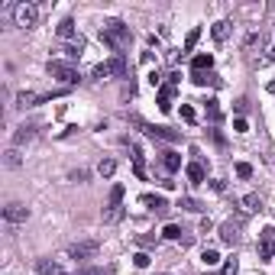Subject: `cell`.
<instances>
[{
    "mask_svg": "<svg viewBox=\"0 0 275 275\" xmlns=\"http://www.w3.org/2000/svg\"><path fill=\"white\" fill-rule=\"evenodd\" d=\"M101 39L107 42V46L113 49L117 55H123V49H130L133 32H130V26H126L123 20H104V26H101Z\"/></svg>",
    "mask_w": 275,
    "mask_h": 275,
    "instance_id": "1",
    "label": "cell"
},
{
    "mask_svg": "<svg viewBox=\"0 0 275 275\" xmlns=\"http://www.w3.org/2000/svg\"><path fill=\"white\" fill-rule=\"evenodd\" d=\"M49 75H52V78H58L62 84H78V81H81L78 68H75L71 62H49Z\"/></svg>",
    "mask_w": 275,
    "mask_h": 275,
    "instance_id": "2",
    "label": "cell"
},
{
    "mask_svg": "<svg viewBox=\"0 0 275 275\" xmlns=\"http://www.w3.org/2000/svg\"><path fill=\"white\" fill-rule=\"evenodd\" d=\"M133 123L139 126L146 136H152V139H159V142H178L181 139L178 130H168V126H152V123H142V120H133Z\"/></svg>",
    "mask_w": 275,
    "mask_h": 275,
    "instance_id": "3",
    "label": "cell"
},
{
    "mask_svg": "<svg viewBox=\"0 0 275 275\" xmlns=\"http://www.w3.org/2000/svg\"><path fill=\"white\" fill-rule=\"evenodd\" d=\"M36 20H39V10L32 7V3H16L13 7V23L20 26V29H32Z\"/></svg>",
    "mask_w": 275,
    "mask_h": 275,
    "instance_id": "4",
    "label": "cell"
},
{
    "mask_svg": "<svg viewBox=\"0 0 275 275\" xmlns=\"http://www.w3.org/2000/svg\"><path fill=\"white\" fill-rule=\"evenodd\" d=\"M126 71V62H123V55H117V58H110V62L97 65L94 68V78H110V75H123Z\"/></svg>",
    "mask_w": 275,
    "mask_h": 275,
    "instance_id": "5",
    "label": "cell"
},
{
    "mask_svg": "<svg viewBox=\"0 0 275 275\" xmlns=\"http://www.w3.org/2000/svg\"><path fill=\"white\" fill-rule=\"evenodd\" d=\"M272 256H275V230L266 227V230H262V236H259V259L269 262Z\"/></svg>",
    "mask_w": 275,
    "mask_h": 275,
    "instance_id": "6",
    "label": "cell"
},
{
    "mask_svg": "<svg viewBox=\"0 0 275 275\" xmlns=\"http://www.w3.org/2000/svg\"><path fill=\"white\" fill-rule=\"evenodd\" d=\"M97 249H101V246L94 243V240H91V243H75V246H68V256L71 259H78V262H84V259H91V256H97Z\"/></svg>",
    "mask_w": 275,
    "mask_h": 275,
    "instance_id": "7",
    "label": "cell"
},
{
    "mask_svg": "<svg viewBox=\"0 0 275 275\" xmlns=\"http://www.w3.org/2000/svg\"><path fill=\"white\" fill-rule=\"evenodd\" d=\"M26 217H29V207H23V204H7L3 207V220H7L10 227H13V223H26Z\"/></svg>",
    "mask_w": 275,
    "mask_h": 275,
    "instance_id": "8",
    "label": "cell"
},
{
    "mask_svg": "<svg viewBox=\"0 0 275 275\" xmlns=\"http://www.w3.org/2000/svg\"><path fill=\"white\" fill-rule=\"evenodd\" d=\"M36 272L39 275H65V266L55 262V259H39L36 262Z\"/></svg>",
    "mask_w": 275,
    "mask_h": 275,
    "instance_id": "9",
    "label": "cell"
},
{
    "mask_svg": "<svg viewBox=\"0 0 275 275\" xmlns=\"http://www.w3.org/2000/svg\"><path fill=\"white\" fill-rule=\"evenodd\" d=\"M39 101H49V94H36V91H20V94H16V104H20V107H36Z\"/></svg>",
    "mask_w": 275,
    "mask_h": 275,
    "instance_id": "10",
    "label": "cell"
},
{
    "mask_svg": "<svg viewBox=\"0 0 275 275\" xmlns=\"http://www.w3.org/2000/svg\"><path fill=\"white\" fill-rule=\"evenodd\" d=\"M142 204L149 207V211H156V214H165V211H168V201H165V197H159V194H142Z\"/></svg>",
    "mask_w": 275,
    "mask_h": 275,
    "instance_id": "11",
    "label": "cell"
},
{
    "mask_svg": "<svg viewBox=\"0 0 275 275\" xmlns=\"http://www.w3.org/2000/svg\"><path fill=\"white\" fill-rule=\"evenodd\" d=\"M191 81H194L197 87H204V84H214V87H220V78L214 75V71H194V75H191Z\"/></svg>",
    "mask_w": 275,
    "mask_h": 275,
    "instance_id": "12",
    "label": "cell"
},
{
    "mask_svg": "<svg viewBox=\"0 0 275 275\" xmlns=\"http://www.w3.org/2000/svg\"><path fill=\"white\" fill-rule=\"evenodd\" d=\"M172 94H175L172 84H162V87H159V110H165V113L172 110Z\"/></svg>",
    "mask_w": 275,
    "mask_h": 275,
    "instance_id": "13",
    "label": "cell"
},
{
    "mask_svg": "<svg viewBox=\"0 0 275 275\" xmlns=\"http://www.w3.org/2000/svg\"><path fill=\"white\" fill-rule=\"evenodd\" d=\"M130 142V139H126ZM130 152H133V168H136V178H146V168H142V149L136 142H130Z\"/></svg>",
    "mask_w": 275,
    "mask_h": 275,
    "instance_id": "14",
    "label": "cell"
},
{
    "mask_svg": "<svg viewBox=\"0 0 275 275\" xmlns=\"http://www.w3.org/2000/svg\"><path fill=\"white\" fill-rule=\"evenodd\" d=\"M220 240H223L227 246H233L236 240H240V230H236V223H223V227H220Z\"/></svg>",
    "mask_w": 275,
    "mask_h": 275,
    "instance_id": "15",
    "label": "cell"
},
{
    "mask_svg": "<svg viewBox=\"0 0 275 275\" xmlns=\"http://www.w3.org/2000/svg\"><path fill=\"white\" fill-rule=\"evenodd\" d=\"M185 172H188V181H191V185H201V181H204V165H201V162H191Z\"/></svg>",
    "mask_w": 275,
    "mask_h": 275,
    "instance_id": "16",
    "label": "cell"
},
{
    "mask_svg": "<svg viewBox=\"0 0 275 275\" xmlns=\"http://www.w3.org/2000/svg\"><path fill=\"white\" fill-rule=\"evenodd\" d=\"M240 207H243V214H256L262 207V201H259V194H246L243 201H240Z\"/></svg>",
    "mask_w": 275,
    "mask_h": 275,
    "instance_id": "17",
    "label": "cell"
},
{
    "mask_svg": "<svg viewBox=\"0 0 275 275\" xmlns=\"http://www.w3.org/2000/svg\"><path fill=\"white\" fill-rule=\"evenodd\" d=\"M185 230L178 227V223H165V230H162V236L165 240H181V243H188V236H181Z\"/></svg>",
    "mask_w": 275,
    "mask_h": 275,
    "instance_id": "18",
    "label": "cell"
},
{
    "mask_svg": "<svg viewBox=\"0 0 275 275\" xmlns=\"http://www.w3.org/2000/svg\"><path fill=\"white\" fill-rule=\"evenodd\" d=\"M162 165H165V172H178V168H181V156H178V152H165Z\"/></svg>",
    "mask_w": 275,
    "mask_h": 275,
    "instance_id": "19",
    "label": "cell"
},
{
    "mask_svg": "<svg viewBox=\"0 0 275 275\" xmlns=\"http://www.w3.org/2000/svg\"><path fill=\"white\" fill-rule=\"evenodd\" d=\"M123 194H126L123 185H113V188H110V197H107V207H120L123 204Z\"/></svg>",
    "mask_w": 275,
    "mask_h": 275,
    "instance_id": "20",
    "label": "cell"
},
{
    "mask_svg": "<svg viewBox=\"0 0 275 275\" xmlns=\"http://www.w3.org/2000/svg\"><path fill=\"white\" fill-rule=\"evenodd\" d=\"M191 68H194V71H211L214 68V55H194Z\"/></svg>",
    "mask_w": 275,
    "mask_h": 275,
    "instance_id": "21",
    "label": "cell"
},
{
    "mask_svg": "<svg viewBox=\"0 0 275 275\" xmlns=\"http://www.w3.org/2000/svg\"><path fill=\"white\" fill-rule=\"evenodd\" d=\"M211 32H214V39H217V42H223V39L230 36V23H227V20H217Z\"/></svg>",
    "mask_w": 275,
    "mask_h": 275,
    "instance_id": "22",
    "label": "cell"
},
{
    "mask_svg": "<svg viewBox=\"0 0 275 275\" xmlns=\"http://www.w3.org/2000/svg\"><path fill=\"white\" fill-rule=\"evenodd\" d=\"M204 110H207V117H211V123H220V117H223V113H220V104L214 101V97L204 104Z\"/></svg>",
    "mask_w": 275,
    "mask_h": 275,
    "instance_id": "23",
    "label": "cell"
},
{
    "mask_svg": "<svg viewBox=\"0 0 275 275\" xmlns=\"http://www.w3.org/2000/svg\"><path fill=\"white\" fill-rule=\"evenodd\" d=\"M32 136H36V126H20V130H16V136H13V142L20 146V142L32 139Z\"/></svg>",
    "mask_w": 275,
    "mask_h": 275,
    "instance_id": "24",
    "label": "cell"
},
{
    "mask_svg": "<svg viewBox=\"0 0 275 275\" xmlns=\"http://www.w3.org/2000/svg\"><path fill=\"white\" fill-rule=\"evenodd\" d=\"M113 172H117V162H113V159H104V162L97 165V175H101V178H110Z\"/></svg>",
    "mask_w": 275,
    "mask_h": 275,
    "instance_id": "25",
    "label": "cell"
},
{
    "mask_svg": "<svg viewBox=\"0 0 275 275\" xmlns=\"http://www.w3.org/2000/svg\"><path fill=\"white\" fill-rule=\"evenodd\" d=\"M58 36H62V39H75V23H71V20H62V23H58Z\"/></svg>",
    "mask_w": 275,
    "mask_h": 275,
    "instance_id": "26",
    "label": "cell"
},
{
    "mask_svg": "<svg viewBox=\"0 0 275 275\" xmlns=\"http://www.w3.org/2000/svg\"><path fill=\"white\" fill-rule=\"evenodd\" d=\"M20 162H23V159H20V152H16V149H7V156H3V165H7V168H20Z\"/></svg>",
    "mask_w": 275,
    "mask_h": 275,
    "instance_id": "27",
    "label": "cell"
},
{
    "mask_svg": "<svg viewBox=\"0 0 275 275\" xmlns=\"http://www.w3.org/2000/svg\"><path fill=\"white\" fill-rule=\"evenodd\" d=\"M120 217H123V207H107L104 211V223H117Z\"/></svg>",
    "mask_w": 275,
    "mask_h": 275,
    "instance_id": "28",
    "label": "cell"
},
{
    "mask_svg": "<svg viewBox=\"0 0 275 275\" xmlns=\"http://www.w3.org/2000/svg\"><path fill=\"white\" fill-rule=\"evenodd\" d=\"M201 262H204V266H217V262H220V252H217V249H204V252H201Z\"/></svg>",
    "mask_w": 275,
    "mask_h": 275,
    "instance_id": "29",
    "label": "cell"
},
{
    "mask_svg": "<svg viewBox=\"0 0 275 275\" xmlns=\"http://www.w3.org/2000/svg\"><path fill=\"white\" fill-rule=\"evenodd\" d=\"M178 207H185V211H204V207H201V204H197V201H194V197H181V201H178Z\"/></svg>",
    "mask_w": 275,
    "mask_h": 275,
    "instance_id": "30",
    "label": "cell"
},
{
    "mask_svg": "<svg viewBox=\"0 0 275 275\" xmlns=\"http://www.w3.org/2000/svg\"><path fill=\"white\" fill-rule=\"evenodd\" d=\"M197 39H201V29H191V32H188V39H185V52H191V49L197 46Z\"/></svg>",
    "mask_w": 275,
    "mask_h": 275,
    "instance_id": "31",
    "label": "cell"
},
{
    "mask_svg": "<svg viewBox=\"0 0 275 275\" xmlns=\"http://www.w3.org/2000/svg\"><path fill=\"white\" fill-rule=\"evenodd\" d=\"M81 49H84V46H81V39H78L75 46H65L62 52H65V58H78V55H81Z\"/></svg>",
    "mask_w": 275,
    "mask_h": 275,
    "instance_id": "32",
    "label": "cell"
},
{
    "mask_svg": "<svg viewBox=\"0 0 275 275\" xmlns=\"http://www.w3.org/2000/svg\"><path fill=\"white\" fill-rule=\"evenodd\" d=\"M236 175H240V178H249V175H252V165H249V162H236Z\"/></svg>",
    "mask_w": 275,
    "mask_h": 275,
    "instance_id": "33",
    "label": "cell"
},
{
    "mask_svg": "<svg viewBox=\"0 0 275 275\" xmlns=\"http://www.w3.org/2000/svg\"><path fill=\"white\" fill-rule=\"evenodd\" d=\"M133 262H136V269H146V266H149V256H146V252H136Z\"/></svg>",
    "mask_w": 275,
    "mask_h": 275,
    "instance_id": "34",
    "label": "cell"
},
{
    "mask_svg": "<svg viewBox=\"0 0 275 275\" xmlns=\"http://www.w3.org/2000/svg\"><path fill=\"white\" fill-rule=\"evenodd\" d=\"M181 120H188V123H194V110H191L188 104H181Z\"/></svg>",
    "mask_w": 275,
    "mask_h": 275,
    "instance_id": "35",
    "label": "cell"
},
{
    "mask_svg": "<svg viewBox=\"0 0 275 275\" xmlns=\"http://www.w3.org/2000/svg\"><path fill=\"white\" fill-rule=\"evenodd\" d=\"M233 130H236V133H246V130H249V123H246L243 117H236V120H233Z\"/></svg>",
    "mask_w": 275,
    "mask_h": 275,
    "instance_id": "36",
    "label": "cell"
},
{
    "mask_svg": "<svg viewBox=\"0 0 275 275\" xmlns=\"http://www.w3.org/2000/svg\"><path fill=\"white\" fill-rule=\"evenodd\" d=\"M223 275H236V259H227V262H223Z\"/></svg>",
    "mask_w": 275,
    "mask_h": 275,
    "instance_id": "37",
    "label": "cell"
},
{
    "mask_svg": "<svg viewBox=\"0 0 275 275\" xmlns=\"http://www.w3.org/2000/svg\"><path fill=\"white\" fill-rule=\"evenodd\" d=\"M136 243H139V246H156V236H152V233H146V236H139Z\"/></svg>",
    "mask_w": 275,
    "mask_h": 275,
    "instance_id": "38",
    "label": "cell"
},
{
    "mask_svg": "<svg viewBox=\"0 0 275 275\" xmlns=\"http://www.w3.org/2000/svg\"><path fill=\"white\" fill-rule=\"evenodd\" d=\"M84 178H87L84 168H81V172H71V181H84Z\"/></svg>",
    "mask_w": 275,
    "mask_h": 275,
    "instance_id": "39",
    "label": "cell"
},
{
    "mask_svg": "<svg viewBox=\"0 0 275 275\" xmlns=\"http://www.w3.org/2000/svg\"><path fill=\"white\" fill-rule=\"evenodd\" d=\"M269 94H275V81H272V84H269Z\"/></svg>",
    "mask_w": 275,
    "mask_h": 275,
    "instance_id": "40",
    "label": "cell"
}]
</instances>
